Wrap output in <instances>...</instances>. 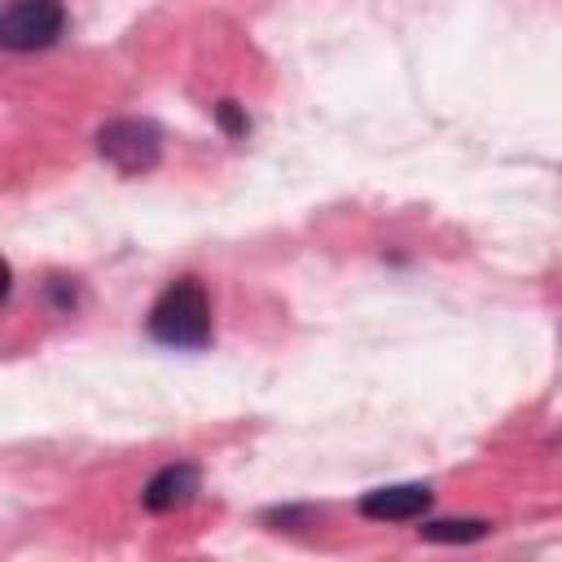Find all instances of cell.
I'll return each instance as SVG.
<instances>
[{"mask_svg":"<svg viewBox=\"0 0 562 562\" xmlns=\"http://www.w3.org/2000/svg\"><path fill=\"white\" fill-rule=\"evenodd\" d=\"M149 338L162 342V347H184V351H198L211 342V299H206V285L198 277H180L171 281L154 307H149Z\"/></svg>","mask_w":562,"mask_h":562,"instance_id":"cell-1","label":"cell"},{"mask_svg":"<svg viewBox=\"0 0 562 562\" xmlns=\"http://www.w3.org/2000/svg\"><path fill=\"white\" fill-rule=\"evenodd\" d=\"M97 154L123 176H145L162 158V127L154 119H132V114L110 119L97 132Z\"/></svg>","mask_w":562,"mask_h":562,"instance_id":"cell-2","label":"cell"},{"mask_svg":"<svg viewBox=\"0 0 562 562\" xmlns=\"http://www.w3.org/2000/svg\"><path fill=\"white\" fill-rule=\"evenodd\" d=\"M66 31L61 0H4L0 9V44L9 53H35L57 44Z\"/></svg>","mask_w":562,"mask_h":562,"instance_id":"cell-3","label":"cell"},{"mask_svg":"<svg viewBox=\"0 0 562 562\" xmlns=\"http://www.w3.org/2000/svg\"><path fill=\"white\" fill-rule=\"evenodd\" d=\"M426 509H430L426 483H391V487H373L360 496V514L373 522H413Z\"/></svg>","mask_w":562,"mask_h":562,"instance_id":"cell-4","label":"cell"},{"mask_svg":"<svg viewBox=\"0 0 562 562\" xmlns=\"http://www.w3.org/2000/svg\"><path fill=\"white\" fill-rule=\"evenodd\" d=\"M193 496H198V465H189V461H171V465H162V470L145 483V492H140V501H145L149 514L184 509Z\"/></svg>","mask_w":562,"mask_h":562,"instance_id":"cell-5","label":"cell"},{"mask_svg":"<svg viewBox=\"0 0 562 562\" xmlns=\"http://www.w3.org/2000/svg\"><path fill=\"white\" fill-rule=\"evenodd\" d=\"M492 531V522L483 518H443V522H426L422 536L435 544H465V540H483Z\"/></svg>","mask_w":562,"mask_h":562,"instance_id":"cell-6","label":"cell"},{"mask_svg":"<svg viewBox=\"0 0 562 562\" xmlns=\"http://www.w3.org/2000/svg\"><path fill=\"white\" fill-rule=\"evenodd\" d=\"M215 119L224 123V132H228V136H246V127H250V123H246V114L237 110V101H220V105H215Z\"/></svg>","mask_w":562,"mask_h":562,"instance_id":"cell-7","label":"cell"}]
</instances>
